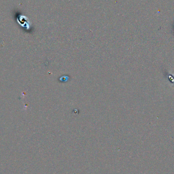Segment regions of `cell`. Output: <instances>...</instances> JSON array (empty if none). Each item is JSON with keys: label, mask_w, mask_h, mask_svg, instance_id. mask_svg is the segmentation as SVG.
Masks as SVG:
<instances>
[{"label": "cell", "mask_w": 174, "mask_h": 174, "mask_svg": "<svg viewBox=\"0 0 174 174\" xmlns=\"http://www.w3.org/2000/svg\"><path fill=\"white\" fill-rule=\"evenodd\" d=\"M17 21L19 23V25H21L22 27L26 28L27 29L30 28L31 23L28 17L25 15H19L17 18Z\"/></svg>", "instance_id": "6da1fadb"}]
</instances>
